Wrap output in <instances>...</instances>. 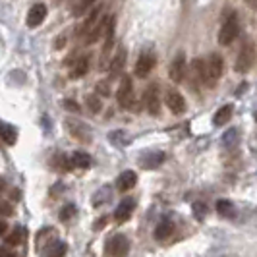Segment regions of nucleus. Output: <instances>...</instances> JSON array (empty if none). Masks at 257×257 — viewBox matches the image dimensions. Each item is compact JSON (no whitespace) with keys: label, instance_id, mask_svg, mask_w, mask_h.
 I'll return each mask as SVG.
<instances>
[{"label":"nucleus","instance_id":"1","mask_svg":"<svg viewBox=\"0 0 257 257\" xmlns=\"http://www.w3.org/2000/svg\"><path fill=\"white\" fill-rule=\"evenodd\" d=\"M203 72H205L207 85H215L217 79L222 76V72H224V62H222V58H220L217 52L209 54V58L203 62Z\"/></svg>","mask_w":257,"mask_h":257},{"label":"nucleus","instance_id":"2","mask_svg":"<svg viewBox=\"0 0 257 257\" xmlns=\"http://www.w3.org/2000/svg\"><path fill=\"white\" fill-rule=\"evenodd\" d=\"M130 251V240L124 234H114L108 238L104 245V255L106 257H126Z\"/></svg>","mask_w":257,"mask_h":257},{"label":"nucleus","instance_id":"3","mask_svg":"<svg viewBox=\"0 0 257 257\" xmlns=\"http://www.w3.org/2000/svg\"><path fill=\"white\" fill-rule=\"evenodd\" d=\"M238 31H240V24H238V16L234 12H230L226 16V20L222 22V27L219 31V43L220 45H230L234 39L238 37Z\"/></svg>","mask_w":257,"mask_h":257},{"label":"nucleus","instance_id":"4","mask_svg":"<svg viewBox=\"0 0 257 257\" xmlns=\"http://www.w3.org/2000/svg\"><path fill=\"white\" fill-rule=\"evenodd\" d=\"M253 62H255V49L251 47L249 41H245L244 45H242V49H240V52H238L236 62H234V70L238 74H245V72H249V68L253 66Z\"/></svg>","mask_w":257,"mask_h":257},{"label":"nucleus","instance_id":"5","mask_svg":"<svg viewBox=\"0 0 257 257\" xmlns=\"http://www.w3.org/2000/svg\"><path fill=\"white\" fill-rule=\"evenodd\" d=\"M68 134L81 143H89L91 142V130L87 124H83L81 120H76V118H66L64 122Z\"/></svg>","mask_w":257,"mask_h":257},{"label":"nucleus","instance_id":"6","mask_svg":"<svg viewBox=\"0 0 257 257\" xmlns=\"http://www.w3.org/2000/svg\"><path fill=\"white\" fill-rule=\"evenodd\" d=\"M143 103H145V108L149 110V114L157 116L161 112V95H159L157 85H149L145 89V93H143Z\"/></svg>","mask_w":257,"mask_h":257},{"label":"nucleus","instance_id":"7","mask_svg":"<svg viewBox=\"0 0 257 257\" xmlns=\"http://www.w3.org/2000/svg\"><path fill=\"white\" fill-rule=\"evenodd\" d=\"M116 99H118V103L120 106H124V108H130V104H132V99H134V87H132V79L128 76L122 77V81H120V87L116 91Z\"/></svg>","mask_w":257,"mask_h":257},{"label":"nucleus","instance_id":"8","mask_svg":"<svg viewBox=\"0 0 257 257\" xmlns=\"http://www.w3.org/2000/svg\"><path fill=\"white\" fill-rule=\"evenodd\" d=\"M168 76H170L172 81H176V83H180L182 79H184V76H186V54L184 52H178L174 56V60L170 62Z\"/></svg>","mask_w":257,"mask_h":257},{"label":"nucleus","instance_id":"9","mask_svg":"<svg viewBox=\"0 0 257 257\" xmlns=\"http://www.w3.org/2000/svg\"><path fill=\"white\" fill-rule=\"evenodd\" d=\"M165 103L168 104V108L174 112V114H182L186 110V101L182 97V93L174 87L167 89V95H165Z\"/></svg>","mask_w":257,"mask_h":257},{"label":"nucleus","instance_id":"10","mask_svg":"<svg viewBox=\"0 0 257 257\" xmlns=\"http://www.w3.org/2000/svg\"><path fill=\"white\" fill-rule=\"evenodd\" d=\"M153 68H155V54L153 52H142V56L136 62V76L138 77L149 76Z\"/></svg>","mask_w":257,"mask_h":257},{"label":"nucleus","instance_id":"11","mask_svg":"<svg viewBox=\"0 0 257 257\" xmlns=\"http://www.w3.org/2000/svg\"><path fill=\"white\" fill-rule=\"evenodd\" d=\"M45 18H47V6L41 4V2H39V4H33L29 14H27V26L39 27L45 22Z\"/></svg>","mask_w":257,"mask_h":257},{"label":"nucleus","instance_id":"12","mask_svg":"<svg viewBox=\"0 0 257 257\" xmlns=\"http://www.w3.org/2000/svg\"><path fill=\"white\" fill-rule=\"evenodd\" d=\"M136 182H138V174H136L134 170H124V172L118 176V180H116V188H118L120 192H130V190L136 186Z\"/></svg>","mask_w":257,"mask_h":257},{"label":"nucleus","instance_id":"13","mask_svg":"<svg viewBox=\"0 0 257 257\" xmlns=\"http://www.w3.org/2000/svg\"><path fill=\"white\" fill-rule=\"evenodd\" d=\"M124 64H126V49L124 47H120L118 51H116L114 58L110 60V77H118L122 74V70H124Z\"/></svg>","mask_w":257,"mask_h":257},{"label":"nucleus","instance_id":"14","mask_svg":"<svg viewBox=\"0 0 257 257\" xmlns=\"http://www.w3.org/2000/svg\"><path fill=\"white\" fill-rule=\"evenodd\" d=\"M66 244L62 240H52L49 244L45 245L43 249V257H64L66 255Z\"/></svg>","mask_w":257,"mask_h":257},{"label":"nucleus","instance_id":"15","mask_svg":"<svg viewBox=\"0 0 257 257\" xmlns=\"http://www.w3.org/2000/svg\"><path fill=\"white\" fill-rule=\"evenodd\" d=\"M163 161H165V153H161V151H149V153H145L140 159V165L143 168H157Z\"/></svg>","mask_w":257,"mask_h":257},{"label":"nucleus","instance_id":"16","mask_svg":"<svg viewBox=\"0 0 257 257\" xmlns=\"http://www.w3.org/2000/svg\"><path fill=\"white\" fill-rule=\"evenodd\" d=\"M132 211H134V201L132 199H124L120 205L116 207L114 220L116 222H126L130 219V215H132Z\"/></svg>","mask_w":257,"mask_h":257},{"label":"nucleus","instance_id":"17","mask_svg":"<svg viewBox=\"0 0 257 257\" xmlns=\"http://www.w3.org/2000/svg\"><path fill=\"white\" fill-rule=\"evenodd\" d=\"M106 22H108V18H103V20H99L95 26L89 29V33L85 35V43L91 45V43H95V41H99V37L104 33V29H106Z\"/></svg>","mask_w":257,"mask_h":257},{"label":"nucleus","instance_id":"18","mask_svg":"<svg viewBox=\"0 0 257 257\" xmlns=\"http://www.w3.org/2000/svg\"><path fill=\"white\" fill-rule=\"evenodd\" d=\"M0 138L4 140V143L14 145L18 142V130L14 128L12 124H8V122H0Z\"/></svg>","mask_w":257,"mask_h":257},{"label":"nucleus","instance_id":"19","mask_svg":"<svg viewBox=\"0 0 257 257\" xmlns=\"http://www.w3.org/2000/svg\"><path fill=\"white\" fill-rule=\"evenodd\" d=\"M99 16H101V8H93V10H91V14L87 16V20H85V22L81 24V27L77 29V35H87L91 27L99 22Z\"/></svg>","mask_w":257,"mask_h":257},{"label":"nucleus","instance_id":"20","mask_svg":"<svg viewBox=\"0 0 257 257\" xmlns=\"http://www.w3.org/2000/svg\"><path fill=\"white\" fill-rule=\"evenodd\" d=\"M110 193H112L110 186H103L101 190H97L95 195H93V199H91L93 207H101V205H104L106 201H110Z\"/></svg>","mask_w":257,"mask_h":257},{"label":"nucleus","instance_id":"21","mask_svg":"<svg viewBox=\"0 0 257 257\" xmlns=\"http://www.w3.org/2000/svg\"><path fill=\"white\" fill-rule=\"evenodd\" d=\"M70 165L77 168H89L91 167V157L83 151H76V153L70 157Z\"/></svg>","mask_w":257,"mask_h":257},{"label":"nucleus","instance_id":"22","mask_svg":"<svg viewBox=\"0 0 257 257\" xmlns=\"http://www.w3.org/2000/svg\"><path fill=\"white\" fill-rule=\"evenodd\" d=\"M87 70H89V58L87 56H79L76 60V64L72 68V77H83L87 74Z\"/></svg>","mask_w":257,"mask_h":257},{"label":"nucleus","instance_id":"23","mask_svg":"<svg viewBox=\"0 0 257 257\" xmlns=\"http://www.w3.org/2000/svg\"><path fill=\"white\" fill-rule=\"evenodd\" d=\"M172 232H174V224H172L170 220H163V222H159V226L155 228V238H157V240H167Z\"/></svg>","mask_w":257,"mask_h":257},{"label":"nucleus","instance_id":"24","mask_svg":"<svg viewBox=\"0 0 257 257\" xmlns=\"http://www.w3.org/2000/svg\"><path fill=\"white\" fill-rule=\"evenodd\" d=\"M232 112H234L232 104H224L222 108H219V110H217V114H215V126H222V124H226V122L232 118Z\"/></svg>","mask_w":257,"mask_h":257},{"label":"nucleus","instance_id":"25","mask_svg":"<svg viewBox=\"0 0 257 257\" xmlns=\"http://www.w3.org/2000/svg\"><path fill=\"white\" fill-rule=\"evenodd\" d=\"M217 211H219L220 217H224V219H232L236 215V209H234V205L228 199H220L219 203H217Z\"/></svg>","mask_w":257,"mask_h":257},{"label":"nucleus","instance_id":"26","mask_svg":"<svg viewBox=\"0 0 257 257\" xmlns=\"http://www.w3.org/2000/svg\"><path fill=\"white\" fill-rule=\"evenodd\" d=\"M24 236H26V230H24V226H16V230L6 238V244L8 245H20L24 242Z\"/></svg>","mask_w":257,"mask_h":257},{"label":"nucleus","instance_id":"27","mask_svg":"<svg viewBox=\"0 0 257 257\" xmlns=\"http://www.w3.org/2000/svg\"><path fill=\"white\" fill-rule=\"evenodd\" d=\"M108 140L114 143V145H118V147H122V145H126V143H130V138H126V132H110V136H108Z\"/></svg>","mask_w":257,"mask_h":257},{"label":"nucleus","instance_id":"28","mask_svg":"<svg viewBox=\"0 0 257 257\" xmlns=\"http://www.w3.org/2000/svg\"><path fill=\"white\" fill-rule=\"evenodd\" d=\"M236 143H238V130H228V132L222 136V145L230 149Z\"/></svg>","mask_w":257,"mask_h":257},{"label":"nucleus","instance_id":"29","mask_svg":"<svg viewBox=\"0 0 257 257\" xmlns=\"http://www.w3.org/2000/svg\"><path fill=\"white\" fill-rule=\"evenodd\" d=\"M93 2H95V0H79V2L76 4V8H74V16H81V14H85L91 6H93Z\"/></svg>","mask_w":257,"mask_h":257},{"label":"nucleus","instance_id":"30","mask_svg":"<svg viewBox=\"0 0 257 257\" xmlns=\"http://www.w3.org/2000/svg\"><path fill=\"white\" fill-rule=\"evenodd\" d=\"M85 101H87V106H89L91 112H99L101 110V99L97 95H87Z\"/></svg>","mask_w":257,"mask_h":257},{"label":"nucleus","instance_id":"31","mask_svg":"<svg viewBox=\"0 0 257 257\" xmlns=\"http://www.w3.org/2000/svg\"><path fill=\"white\" fill-rule=\"evenodd\" d=\"M192 209H193V215H195V219H197V220H203V219H205V213H207L205 203L197 201V203H193V205H192Z\"/></svg>","mask_w":257,"mask_h":257},{"label":"nucleus","instance_id":"32","mask_svg":"<svg viewBox=\"0 0 257 257\" xmlns=\"http://www.w3.org/2000/svg\"><path fill=\"white\" fill-rule=\"evenodd\" d=\"M74 215H76V205H66L60 211V220H70Z\"/></svg>","mask_w":257,"mask_h":257},{"label":"nucleus","instance_id":"33","mask_svg":"<svg viewBox=\"0 0 257 257\" xmlns=\"http://www.w3.org/2000/svg\"><path fill=\"white\" fill-rule=\"evenodd\" d=\"M0 215L2 217H10L12 215V205L8 201H4V199H0Z\"/></svg>","mask_w":257,"mask_h":257},{"label":"nucleus","instance_id":"34","mask_svg":"<svg viewBox=\"0 0 257 257\" xmlns=\"http://www.w3.org/2000/svg\"><path fill=\"white\" fill-rule=\"evenodd\" d=\"M62 106H64L66 110H72V112H79V104L76 101H72V99H66L62 101Z\"/></svg>","mask_w":257,"mask_h":257},{"label":"nucleus","instance_id":"35","mask_svg":"<svg viewBox=\"0 0 257 257\" xmlns=\"http://www.w3.org/2000/svg\"><path fill=\"white\" fill-rule=\"evenodd\" d=\"M97 93H101V95H104V97H108V95H110L108 81H101V83H97Z\"/></svg>","mask_w":257,"mask_h":257},{"label":"nucleus","instance_id":"36","mask_svg":"<svg viewBox=\"0 0 257 257\" xmlns=\"http://www.w3.org/2000/svg\"><path fill=\"white\" fill-rule=\"evenodd\" d=\"M0 257H16V253L6 249V247H0Z\"/></svg>","mask_w":257,"mask_h":257},{"label":"nucleus","instance_id":"37","mask_svg":"<svg viewBox=\"0 0 257 257\" xmlns=\"http://www.w3.org/2000/svg\"><path fill=\"white\" fill-rule=\"evenodd\" d=\"M104 222H106V219L103 217V219H99L97 222H95V224H93V228H95V230H101V228L104 226Z\"/></svg>","mask_w":257,"mask_h":257},{"label":"nucleus","instance_id":"38","mask_svg":"<svg viewBox=\"0 0 257 257\" xmlns=\"http://www.w3.org/2000/svg\"><path fill=\"white\" fill-rule=\"evenodd\" d=\"M6 230H8V224H6L4 220H0V236H2V234H6Z\"/></svg>","mask_w":257,"mask_h":257},{"label":"nucleus","instance_id":"39","mask_svg":"<svg viewBox=\"0 0 257 257\" xmlns=\"http://www.w3.org/2000/svg\"><path fill=\"white\" fill-rule=\"evenodd\" d=\"M247 2V6H251V8H257V0H245Z\"/></svg>","mask_w":257,"mask_h":257},{"label":"nucleus","instance_id":"40","mask_svg":"<svg viewBox=\"0 0 257 257\" xmlns=\"http://www.w3.org/2000/svg\"><path fill=\"white\" fill-rule=\"evenodd\" d=\"M4 186H6V182H4V178H0V190H4Z\"/></svg>","mask_w":257,"mask_h":257}]
</instances>
